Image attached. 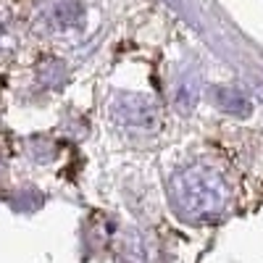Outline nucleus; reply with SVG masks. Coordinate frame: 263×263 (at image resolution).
I'll use <instances>...</instances> for the list:
<instances>
[{
    "label": "nucleus",
    "mask_w": 263,
    "mask_h": 263,
    "mask_svg": "<svg viewBox=\"0 0 263 263\" xmlns=\"http://www.w3.org/2000/svg\"><path fill=\"white\" fill-rule=\"evenodd\" d=\"M174 205L190 218H211L227 205V184L216 171L190 168L174 184Z\"/></svg>",
    "instance_id": "nucleus-1"
}]
</instances>
